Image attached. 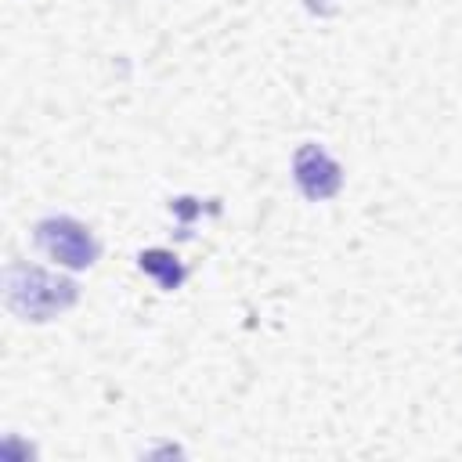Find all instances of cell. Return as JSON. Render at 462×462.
Listing matches in <instances>:
<instances>
[{
    "label": "cell",
    "instance_id": "obj_1",
    "mask_svg": "<svg viewBox=\"0 0 462 462\" xmlns=\"http://www.w3.org/2000/svg\"><path fill=\"white\" fill-rule=\"evenodd\" d=\"M4 296L7 307L25 321H51L54 314L69 310L79 300L76 282L51 274L32 263H11L4 274Z\"/></svg>",
    "mask_w": 462,
    "mask_h": 462
},
{
    "label": "cell",
    "instance_id": "obj_2",
    "mask_svg": "<svg viewBox=\"0 0 462 462\" xmlns=\"http://www.w3.org/2000/svg\"><path fill=\"white\" fill-rule=\"evenodd\" d=\"M36 245L58 260L61 267L83 271L97 260V238L90 235L87 224L72 220V217H47L36 224Z\"/></svg>",
    "mask_w": 462,
    "mask_h": 462
},
{
    "label": "cell",
    "instance_id": "obj_3",
    "mask_svg": "<svg viewBox=\"0 0 462 462\" xmlns=\"http://www.w3.org/2000/svg\"><path fill=\"white\" fill-rule=\"evenodd\" d=\"M292 177H296V188L321 202V199H332L339 188H343V170L339 162L321 148V144H300L296 148V159H292Z\"/></svg>",
    "mask_w": 462,
    "mask_h": 462
},
{
    "label": "cell",
    "instance_id": "obj_4",
    "mask_svg": "<svg viewBox=\"0 0 462 462\" xmlns=\"http://www.w3.org/2000/svg\"><path fill=\"white\" fill-rule=\"evenodd\" d=\"M137 263H141V271L152 274L162 289H177V285L184 282V263H180L170 249H144V253L137 256Z\"/></svg>",
    "mask_w": 462,
    "mask_h": 462
}]
</instances>
